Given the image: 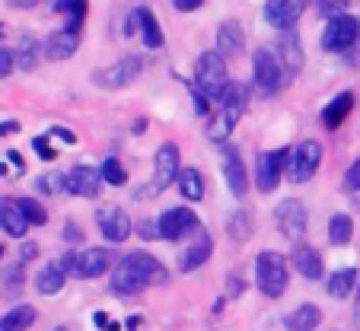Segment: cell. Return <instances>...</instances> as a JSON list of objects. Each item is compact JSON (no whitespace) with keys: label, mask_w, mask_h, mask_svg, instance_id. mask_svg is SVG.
Listing matches in <instances>:
<instances>
[{"label":"cell","mask_w":360,"mask_h":331,"mask_svg":"<svg viewBox=\"0 0 360 331\" xmlns=\"http://www.w3.org/2000/svg\"><path fill=\"white\" fill-rule=\"evenodd\" d=\"M287 80H290V74L274 48H259L252 54V86L262 96H274L278 89L287 86Z\"/></svg>","instance_id":"6da1fadb"},{"label":"cell","mask_w":360,"mask_h":331,"mask_svg":"<svg viewBox=\"0 0 360 331\" xmlns=\"http://www.w3.org/2000/svg\"><path fill=\"white\" fill-rule=\"evenodd\" d=\"M230 77H226V58L220 51H204L195 61V83L191 86L204 96V99H220V93L226 89Z\"/></svg>","instance_id":"7a4b0ae2"},{"label":"cell","mask_w":360,"mask_h":331,"mask_svg":"<svg viewBox=\"0 0 360 331\" xmlns=\"http://www.w3.org/2000/svg\"><path fill=\"white\" fill-rule=\"evenodd\" d=\"M255 284L268 299H281L287 293V261L281 252L265 249L255 258Z\"/></svg>","instance_id":"3957f363"},{"label":"cell","mask_w":360,"mask_h":331,"mask_svg":"<svg viewBox=\"0 0 360 331\" xmlns=\"http://www.w3.org/2000/svg\"><path fill=\"white\" fill-rule=\"evenodd\" d=\"M179 172H182V166H179V143L166 141L163 147L157 150V156H153V182L141 191V197L163 195V191L179 179Z\"/></svg>","instance_id":"277c9868"},{"label":"cell","mask_w":360,"mask_h":331,"mask_svg":"<svg viewBox=\"0 0 360 331\" xmlns=\"http://www.w3.org/2000/svg\"><path fill=\"white\" fill-rule=\"evenodd\" d=\"M109 261H112V252L105 249H86V252H68L61 258L64 271H68L70 278H102L105 271H109Z\"/></svg>","instance_id":"5b68a950"},{"label":"cell","mask_w":360,"mask_h":331,"mask_svg":"<svg viewBox=\"0 0 360 331\" xmlns=\"http://www.w3.org/2000/svg\"><path fill=\"white\" fill-rule=\"evenodd\" d=\"M322 166V143L313 141V137H306L300 141L297 147L290 150V182L293 185H303L319 172Z\"/></svg>","instance_id":"8992f818"},{"label":"cell","mask_w":360,"mask_h":331,"mask_svg":"<svg viewBox=\"0 0 360 331\" xmlns=\"http://www.w3.org/2000/svg\"><path fill=\"white\" fill-rule=\"evenodd\" d=\"M274 223H278L281 236L300 245V239H303L306 230H309V214H306L303 201H297V197L281 201L278 207H274Z\"/></svg>","instance_id":"52a82bcc"},{"label":"cell","mask_w":360,"mask_h":331,"mask_svg":"<svg viewBox=\"0 0 360 331\" xmlns=\"http://www.w3.org/2000/svg\"><path fill=\"white\" fill-rule=\"evenodd\" d=\"M287 162H290V147L281 150H265V153L255 160V185H259L262 195H271L278 188L281 176H284Z\"/></svg>","instance_id":"ba28073f"},{"label":"cell","mask_w":360,"mask_h":331,"mask_svg":"<svg viewBox=\"0 0 360 331\" xmlns=\"http://www.w3.org/2000/svg\"><path fill=\"white\" fill-rule=\"evenodd\" d=\"M157 226H160V239H169V242H179V239H188L201 233V220H198V214L191 207L166 210L157 220Z\"/></svg>","instance_id":"9c48e42d"},{"label":"cell","mask_w":360,"mask_h":331,"mask_svg":"<svg viewBox=\"0 0 360 331\" xmlns=\"http://www.w3.org/2000/svg\"><path fill=\"white\" fill-rule=\"evenodd\" d=\"M141 70H143V61L137 58V54H128V58H122V61L96 70L93 83L102 86V89H122V86H128V83H134L137 77H141Z\"/></svg>","instance_id":"30bf717a"},{"label":"cell","mask_w":360,"mask_h":331,"mask_svg":"<svg viewBox=\"0 0 360 331\" xmlns=\"http://www.w3.org/2000/svg\"><path fill=\"white\" fill-rule=\"evenodd\" d=\"M357 39H360V20L341 13L335 20H328L326 32H322V48L326 51H347Z\"/></svg>","instance_id":"8fae6325"},{"label":"cell","mask_w":360,"mask_h":331,"mask_svg":"<svg viewBox=\"0 0 360 331\" xmlns=\"http://www.w3.org/2000/svg\"><path fill=\"white\" fill-rule=\"evenodd\" d=\"M96 223H99V233H102V239H109L112 245H118V242H124V239L134 233V223H131V216H128V210H122V207H102V210H96Z\"/></svg>","instance_id":"7c38bea8"},{"label":"cell","mask_w":360,"mask_h":331,"mask_svg":"<svg viewBox=\"0 0 360 331\" xmlns=\"http://www.w3.org/2000/svg\"><path fill=\"white\" fill-rule=\"evenodd\" d=\"M122 261L128 264V268L134 271V274L147 287L166 284V280H169V271L163 268V261H160V258H153V255H147V252H128V255H122Z\"/></svg>","instance_id":"4fadbf2b"},{"label":"cell","mask_w":360,"mask_h":331,"mask_svg":"<svg viewBox=\"0 0 360 331\" xmlns=\"http://www.w3.org/2000/svg\"><path fill=\"white\" fill-rule=\"evenodd\" d=\"M80 35H83V29L64 22L61 29H55V32L45 39V58L48 61H68L70 54L80 48Z\"/></svg>","instance_id":"5bb4252c"},{"label":"cell","mask_w":360,"mask_h":331,"mask_svg":"<svg viewBox=\"0 0 360 331\" xmlns=\"http://www.w3.org/2000/svg\"><path fill=\"white\" fill-rule=\"evenodd\" d=\"M224 179H226V188L233 191L236 201H243V197L249 195V172H245L243 156H239L236 147L224 150Z\"/></svg>","instance_id":"9a60e30c"},{"label":"cell","mask_w":360,"mask_h":331,"mask_svg":"<svg viewBox=\"0 0 360 331\" xmlns=\"http://www.w3.org/2000/svg\"><path fill=\"white\" fill-rule=\"evenodd\" d=\"M306 4L309 0H268L265 4V20L271 22V26H278V29H293V22L303 16V10H306Z\"/></svg>","instance_id":"2e32d148"},{"label":"cell","mask_w":360,"mask_h":331,"mask_svg":"<svg viewBox=\"0 0 360 331\" xmlns=\"http://www.w3.org/2000/svg\"><path fill=\"white\" fill-rule=\"evenodd\" d=\"M102 188V172L93 166H74L68 172V191L77 197H96Z\"/></svg>","instance_id":"e0dca14e"},{"label":"cell","mask_w":360,"mask_h":331,"mask_svg":"<svg viewBox=\"0 0 360 331\" xmlns=\"http://www.w3.org/2000/svg\"><path fill=\"white\" fill-rule=\"evenodd\" d=\"M239 115H243V108H236V105H220V112H217V115H211L207 128H204V137H207L211 143L230 141V134H233V128H236Z\"/></svg>","instance_id":"ac0fdd59"},{"label":"cell","mask_w":360,"mask_h":331,"mask_svg":"<svg viewBox=\"0 0 360 331\" xmlns=\"http://www.w3.org/2000/svg\"><path fill=\"white\" fill-rule=\"evenodd\" d=\"M211 255H214V239H211V233H207V230H201L195 236V242H191L188 249L179 255V271H182V274H188V271L201 268V264L207 261Z\"/></svg>","instance_id":"d6986e66"},{"label":"cell","mask_w":360,"mask_h":331,"mask_svg":"<svg viewBox=\"0 0 360 331\" xmlns=\"http://www.w3.org/2000/svg\"><path fill=\"white\" fill-rule=\"evenodd\" d=\"M217 51L224 54V58H236V54L245 51V29H243V22H236V20L220 22V29H217Z\"/></svg>","instance_id":"ffe728a7"},{"label":"cell","mask_w":360,"mask_h":331,"mask_svg":"<svg viewBox=\"0 0 360 331\" xmlns=\"http://www.w3.org/2000/svg\"><path fill=\"white\" fill-rule=\"evenodd\" d=\"M290 258H293V268H297L300 278L322 280V274H326V264H322V255L313 249V245H297Z\"/></svg>","instance_id":"44dd1931"},{"label":"cell","mask_w":360,"mask_h":331,"mask_svg":"<svg viewBox=\"0 0 360 331\" xmlns=\"http://www.w3.org/2000/svg\"><path fill=\"white\" fill-rule=\"evenodd\" d=\"M351 108H354V93H351V89H345V93H338L326 108H322V128H326V131H338L341 124L347 122Z\"/></svg>","instance_id":"7402d4cb"},{"label":"cell","mask_w":360,"mask_h":331,"mask_svg":"<svg viewBox=\"0 0 360 331\" xmlns=\"http://www.w3.org/2000/svg\"><path fill=\"white\" fill-rule=\"evenodd\" d=\"M322 325V309L316 303H300L293 312L284 316L287 331H316Z\"/></svg>","instance_id":"603a6c76"},{"label":"cell","mask_w":360,"mask_h":331,"mask_svg":"<svg viewBox=\"0 0 360 331\" xmlns=\"http://www.w3.org/2000/svg\"><path fill=\"white\" fill-rule=\"evenodd\" d=\"M109 290L115 293V297H134V293L147 290V284H143V280L137 278L134 271H131L128 264H124L122 258H118L115 271H112V280H109Z\"/></svg>","instance_id":"cb8c5ba5"},{"label":"cell","mask_w":360,"mask_h":331,"mask_svg":"<svg viewBox=\"0 0 360 331\" xmlns=\"http://www.w3.org/2000/svg\"><path fill=\"white\" fill-rule=\"evenodd\" d=\"M134 22H137V32L143 35V45L150 48V51H160V48H163V29H160V20L153 13H150L147 7H137L134 13Z\"/></svg>","instance_id":"d4e9b609"},{"label":"cell","mask_w":360,"mask_h":331,"mask_svg":"<svg viewBox=\"0 0 360 331\" xmlns=\"http://www.w3.org/2000/svg\"><path fill=\"white\" fill-rule=\"evenodd\" d=\"M64 284H68V271H64L61 261L45 264V268L35 274V290H39L41 297H55V293H61Z\"/></svg>","instance_id":"484cf974"},{"label":"cell","mask_w":360,"mask_h":331,"mask_svg":"<svg viewBox=\"0 0 360 331\" xmlns=\"http://www.w3.org/2000/svg\"><path fill=\"white\" fill-rule=\"evenodd\" d=\"M357 268H341V271H332V278L326 280V293L335 299H345L357 290Z\"/></svg>","instance_id":"4316f807"},{"label":"cell","mask_w":360,"mask_h":331,"mask_svg":"<svg viewBox=\"0 0 360 331\" xmlns=\"http://www.w3.org/2000/svg\"><path fill=\"white\" fill-rule=\"evenodd\" d=\"M0 230H7L13 239H22L29 230L26 216L20 214V204L16 201H0Z\"/></svg>","instance_id":"83f0119b"},{"label":"cell","mask_w":360,"mask_h":331,"mask_svg":"<svg viewBox=\"0 0 360 331\" xmlns=\"http://www.w3.org/2000/svg\"><path fill=\"white\" fill-rule=\"evenodd\" d=\"M281 61H284V67H287V74L290 77H297L300 70H303V51H300V39H297V32L293 29H287V35H284V41H281Z\"/></svg>","instance_id":"f1b7e54d"},{"label":"cell","mask_w":360,"mask_h":331,"mask_svg":"<svg viewBox=\"0 0 360 331\" xmlns=\"http://www.w3.org/2000/svg\"><path fill=\"white\" fill-rule=\"evenodd\" d=\"M176 185H179V195H182L185 201L195 204V201H201L204 197V179H201V172L191 169V166H185V169L179 172Z\"/></svg>","instance_id":"f546056e"},{"label":"cell","mask_w":360,"mask_h":331,"mask_svg":"<svg viewBox=\"0 0 360 331\" xmlns=\"http://www.w3.org/2000/svg\"><path fill=\"white\" fill-rule=\"evenodd\" d=\"M32 322H35V309L22 303V306H13L7 316L0 318V331H29Z\"/></svg>","instance_id":"4dcf8cb0"},{"label":"cell","mask_w":360,"mask_h":331,"mask_svg":"<svg viewBox=\"0 0 360 331\" xmlns=\"http://www.w3.org/2000/svg\"><path fill=\"white\" fill-rule=\"evenodd\" d=\"M351 239H354V220L347 214H332V220H328V242L347 245Z\"/></svg>","instance_id":"1f68e13d"},{"label":"cell","mask_w":360,"mask_h":331,"mask_svg":"<svg viewBox=\"0 0 360 331\" xmlns=\"http://www.w3.org/2000/svg\"><path fill=\"white\" fill-rule=\"evenodd\" d=\"M226 233H230L233 242H245V239L252 236V216H249V210H233V214L226 216Z\"/></svg>","instance_id":"d6a6232c"},{"label":"cell","mask_w":360,"mask_h":331,"mask_svg":"<svg viewBox=\"0 0 360 331\" xmlns=\"http://www.w3.org/2000/svg\"><path fill=\"white\" fill-rule=\"evenodd\" d=\"M13 58H16V67L35 70V64H39V41H35L32 35H22V39H20V48L13 51Z\"/></svg>","instance_id":"836d02e7"},{"label":"cell","mask_w":360,"mask_h":331,"mask_svg":"<svg viewBox=\"0 0 360 331\" xmlns=\"http://www.w3.org/2000/svg\"><path fill=\"white\" fill-rule=\"evenodd\" d=\"M55 13L68 16V26L83 29V20H86V0H55Z\"/></svg>","instance_id":"e575fe53"},{"label":"cell","mask_w":360,"mask_h":331,"mask_svg":"<svg viewBox=\"0 0 360 331\" xmlns=\"http://www.w3.org/2000/svg\"><path fill=\"white\" fill-rule=\"evenodd\" d=\"M16 204H20V214L26 216L29 226H45L48 223V210L41 207L39 201H32V197H20Z\"/></svg>","instance_id":"d590c367"},{"label":"cell","mask_w":360,"mask_h":331,"mask_svg":"<svg viewBox=\"0 0 360 331\" xmlns=\"http://www.w3.org/2000/svg\"><path fill=\"white\" fill-rule=\"evenodd\" d=\"M99 172H102V179H105L109 185H115V188H118V185L128 182V172L122 169V162H118V156H109V160L102 162V169H99Z\"/></svg>","instance_id":"8d00e7d4"},{"label":"cell","mask_w":360,"mask_h":331,"mask_svg":"<svg viewBox=\"0 0 360 331\" xmlns=\"http://www.w3.org/2000/svg\"><path fill=\"white\" fill-rule=\"evenodd\" d=\"M245 93H249V89L243 86V83H236V80H230L226 83V89L224 93H220V105H236V108H245Z\"/></svg>","instance_id":"74e56055"},{"label":"cell","mask_w":360,"mask_h":331,"mask_svg":"<svg viewBox=\"0 0 360 331\" xmlns=\"http://www.w3.org/2000/svg\"><path fill=\"white\" fill-rule=\"evenodd\" d=\"M39 188L45 191V195H61V191H68V176H61V172L41 176L39 179Z\"/></svg>","instance_id":"f35d334b"},{"label":"cell","mask_w":360,"mask_h":331,"mask_svg":"<svg viewBox=\"0 0 360 331\" xmlns=\"http://www.w3.org/2000/svg\"><path fill=\"white\" fill-rule=\"evenodd\" d=\"M48 141H51V137H48V134H41V137H35V141H32V147H35V153H39V160L51 162V160H55V156H58V150L51 147V143H48Z\"/></svg>","instance_id":"ab89813d"},{"label":"cell","mask_w":360,"mask_h":331,"mask_svg":"<svg viewBox=\"0 0 360 331\" xmlns=\"http://www.w3.org/2000/svg\"><path fill=\"white\" fill-rule=\"evenodd\" d=\"M345 188L347 191H360V156L347 166V172H345Z\"/></svg>","instance_id":"60d3db41"},{"label":"cell","mask_w":360,"mask_h":331,"mask_svg":"<svg viewBox=\"0 0 360 331\" xmlns=\"http://www.w3.org/2000/svg\"><path fill=\"white\" fill-rule=\"evenodd\" d=\"M16 67V58H13V51H10V48H4L0 45V80H4V77H10V70Z\"/></svg>","instance_id":"b9f144b4"},{"label":"cell","mask_w":360,"mask_h":331,"mask_svg":"<svg viewBox=\"0 0 360 331\" xmlns=\"http://www.w3.org/2000/svg\"><path fill=\"white\" fill-rule=\"evenodd\" d=\"M64 239H68V242H83V230L74 220H68V226H64Z\"/></svg>","instance_id":"7bdbcfd3"},{"label":"cell","mask_w":360,"mask_h":331,"mask_svg":"<svg viewBox=\"0 0 360 331\" xmlns=\"http://www.w3.org/2000/svg\"><path fill=\"white\" fill-rule=\"evenodd\" d=\"M48 134H55V137H61V141H64V143H77V134H74V131L61 128V124H55V128H48Z\"/></svg>","instance_id":"ee69618b"},{"label":"cell","mask_w":360,"mask_h":331,"mask_svg":"<svg viewBox=\"0 0 360 331\" xmlns=\"http://www.w3.org/2000/svg\"><path fill=\"white\" fill-rule=\"evenodd\" d=\"M204 0H172V7L179 10V13H191V10H198Z\"/></svg>","instance_id":"f6af8a7d"},{"label":"cell","mask_w":360,"mask_h":331,"mask_svg":"<svg viewBox=\"0 0 360 331\" xmlns=\"http://www.w3.org/2000/svg\"><path fill=\"white\" fill-rule=\"evenodd\" d=\"M226 293H230V297H239V293H243V278H239V274H230V278H226Z\"/></svg>","instance_id":"bcb514c9"},{"label":"cell","mask_w":360,"mask_h":331,"mask_svg":"<svg viewBox=\"0 0 360 331\" xmlns=\"http://www.w3.org/2000/svg\"><path fill=\"white\" fill-rule=\"evenodd\" d=\"M35 255H39V245H35V242H22V249H20V261L26 264V261H32Z\"/></svg>","instance_id":"7dc6e473"},{"label":"cell","mask_w":360,"mask_h":331,"mask_svg":"<svg viewBox=\"0 0 360 331\" xmlns=\"http://www.w3.org/2000/svg\"><path fill=\"white\" fill-rule=\"evenodd\" d=\"M141 236L143 239H160V226L150 223V220H143V223H141Z\"/></svg>","instance_id":"c3c4849f"},{"label":"cell","mask_w":360,"mask_h":331,"mask_svg":"<svg viewBox=\"0 0 360 331\" xmlns=\"http://www.w3.org/2000/svg\"><path fill=\"white\" fill-rule=\"evenodd\" d=\"M16 131H20V122H0V137L16 134Z\"/></svg>","instance_id":"681fc988"},{"label":"cell","mask_w":360,"mask_h":331,"mask_svg":"<svg viewBox=\"0 0 360 331\" xmlns=\"http://www.w3.org/2000/svg\"><path fill=\"white\" fill-rule=\"evenodd\" d=\"M93 322H96V328H112V322H109V316H105V312H96Z\"/></svg>","instance_id":"f907efd6"},{"label":"cell","mask_w":360,"mask_h":331,"mask_svg":"<svg viewBox=\"0 0 360 331\" xmlns=\"http://www.w3.org/2000/svg\"><path fill=\"white\" fill-rule=\"evenodd\" d=\"M10 162H13L16 169H22V156H20V153H16V150H10Z\"/></svg>","instance_id":"816d5d0a"},{"label":"cell","mask_w":360,"mask_h":331,"mask_svg":"<svg viewBox=\"0 0 360 331\" xmlns=\"http://www.w3.org/2000/svg\"><path fill=\"white\" fill-rule=\"evenodd\" d=\"M354 318H357V325H360V284H357V306H354Z\"/></svg>","instance_id":"f5cc1de1"},{"label":"cell","mask_w":360,"mask_h":331,"mask_svg":"<svg viewBox=\"0 0 360 331\" xmlns=\"http://www.w3.org/2000/svg\"><path fill=\"white\" fill-rule=\"evenodd\" d=\"M0 255H4V245H0Z\"/></svg>","instance_id":"db71d44e"}]
</instances>
